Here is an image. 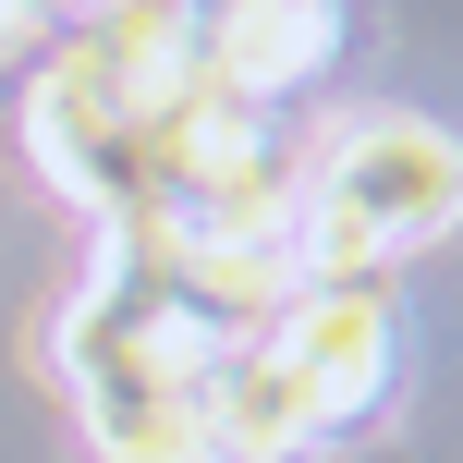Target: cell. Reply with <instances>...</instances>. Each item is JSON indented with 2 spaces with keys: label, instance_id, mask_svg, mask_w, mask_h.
<instances>
[{
  "label": "cell",
  "instance_id": "obj_1",
  "mask_svg": "<svg viewBox=\"0 0 463 463\" xmlns=\"http://www.w3.org/2000/svg\"><path fill=\"white\" fill-rule=\"evenodd\" d=\"M463 220V146L415 110H378L329 135V159L293 184V256L305 280H378L391 256L439 244Z\"/></svg>",
  "mask_w": 463,
  "mask_h": 463
},
{
  "label": "cell",
  "instance_id": "obj_2",
  "mask_svg": "<svg viewBox=\"0 0 463 463\" xmlns=\"http://www.w3.org/2000/svg\"><path fill=\"white\" fill-rule=\"evenodd\" d=\"M256 354H269V378L293 391V415L317 427V439H342V427L378 415V391H391V305H378V280H305L293 305H269V329H256Z\"/></svg>",
  "mask_w": 463,
  "mask_h": 463
},
{
  "label": "cell",
  "instance_id": "obj_3",
  "mask_svg": "<svg viewBox=\"0 0 463 463\" xmlns=\"http://www.w3.org/2000/svg\"><path fill=\"white\" fill-rule=\"evenodd\" d=\"M24 146H37L49 195H73V208H98V220H135V195H146V135L122 122V98L98 86L86 49H61V61L37 73V98H24Z\"/></svg>",
  "mask_w": 463,
  "mask_h": 463
},
{
  "label": "cell",
  "instance_id": "obj_4",
  "mask_svg": "<svg viewBox=\"0 0 463 463\" xmlns=\"http://www.w3.org/2000/svg\"><path fill=\"white\" fill-rule=\"evenodd\" d=\"M195 61H208V98L280 110L342 61V0H195Z\"/></svg>",
  "mask_w": 463,
  "mask_h": 463
}]
</instances>
